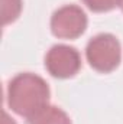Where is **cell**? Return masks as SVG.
Here are the masks:
<instances>
[{
    "instance_id": "1",
    "label": "cell",
    "mask_w": 123,
    "mask_h": 124,
    "mask_svg": "<svg viewBox=\"0 0 123 124\" xmlns=\"http://www.w3.org/2000/svg\"><path fill=\"white\" fill-rule=\"evenodd\" d=\"M49 85L48 82L32 72H23L10 79L7 85V105L9 108L25 118H31L49 105Z\"/></svg>"
},
{
    "instance_id": "2",
    "label": "cell",
    "mask_w": 123,
    "mask_h": 124,
    "mask_svg": "<svg viewBox=\"0 0 123 124\" xmlns=\"http://www.w3.org/2000/svg\"><path fill=\"white\" fill-rule=\"evenodd\" d=\"M88 65L100 74L113 72L122 61V46L112 33H100L88 40L86 46Z\"/></svg>"
},
{
    "instance_id": "3",
    "label": "cell",
    "mask_w": 123,
    "mask_h": 124,
    "mask_svg": "<svg viewBox=\"0 0 123 124\" xmlns=\"http://www.w3.org/2000/svg\"><path fill=\"white\" fill-rule=\"evenodd\" d=\"M87 15L75 4L62 6L51 17V32L60 39H77L87 29Z\"/></svg>"
},
{
    "instance_id": "4",
    "label": "cell",
    "mask_w": 123,
    "mask_h": 124,
    "mask_svg": "<svg viewBox=\"0 0 123 124\" xmlns=\"http://www.w3.org/2000/svg\"><path fill=\"white\" fill-rule=\"evenodd\" d=\"M45 68L54 78H72L81 69L80 52L68 45H55L45 55Z\"/></svg>"
},
{
    "instance_id": "5",
    "label": "cell",
    "mask_w": 123,
    "mask_h": 124,
    "mask_svg": "<svg viewBox=\"0 0 123 124\" xmlns=\"http://www.w3.org/2000/svg\"><path fill=\"white\" fill-rule=\"evenodd\" d=\"M28 124H72L65 111L55 105H46L28 120Z\"/></svg>"
},
{
    "instance_id": "6",
    "label": "cell",
    "mask_w": 123,
    "mask_h": 124,
    "mask_svg": "<svg viewBox=\"0 0 123 124\" xmlns=\"http://www.w3.org/2000/svg\"><path fill=\"white\" fill-rule=\"evenodd\" d=\"M22 0H1V17L3 26L13 23L22 13Z\"/></svg>"
},
{
    "instance_id": "7",
    "label": "cell",
    "mask_w": 123,
    "mask_h": 124,
    "mask_svg": "<svg viewBox=\"0 0 123 124\" xmlns=\"http://www.w3.org/2000/svg\"><path fill=\"white\" fill-rule=\"evenodd\" d=\"M91 12L96 13H103V12H110L116 6H119V0H81Z\"/></svg>"
},
{
    "instance_id": "8",
    "label": "cell",
    "mask_w": 123,
    "mask_h": 124,
    "mask_svg": "<svg viewBox=\"0 0 123 124\" xmlns=\"http://www.w3.org/2000/svg\"><path fill=\"white\" fill-rule=\"evenodd\" d=\"M1 124H16V123H15V120L4 111V113H3V123Z\"/></svg>"
},
{
    "instance_id": "9",
    "label": "cell",
    "mask_w": 123,
    "mask_h": 124,
    "mask_svg": "<svg viewBox=\"0 0 123 124\" xmlns=\"http://www.w3.org/2000/svg\"><path fill=\"white\" fill-rule=\"evenodd\" d=\"M119 7H120V10L123 12V0H119Z\"/></svg>"
}]
</instances>
